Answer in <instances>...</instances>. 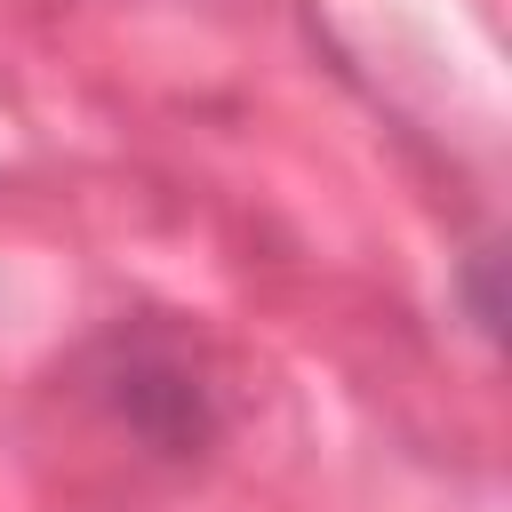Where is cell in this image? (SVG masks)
Masks as SVG:
<instances>
[]
</instances>
